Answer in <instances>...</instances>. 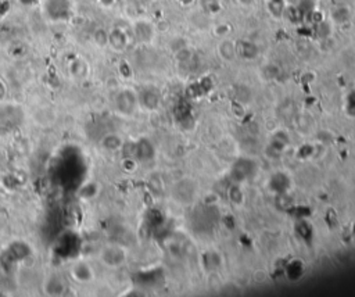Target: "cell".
Instances as JSON below:
<instances>
[{"mask_svg":"<svg viewBox=\"0 0 355 297\" xmlns=\"http://www.w3.org/2000/svg\"><path fill=\"white\" fill-rule=\"evenodd\" d=\"M60 7H69V2L68 0H47L46 2V10L53 18H60L68 14L69 10L60 9Z\"/></svg>","mask_w":355,"mask_h":297,"instance_id":"cell-1","label":"cell"},{"mask_svg":"<svg viewBox=\"0 0 355 297\" xmlns=\"http://www.w3.org/2000/svg\"><path fill=\"white\" fill-rule=\"evenodd\" d=\"M243 3H245V5H248V3H251V2H254V0H241Z\"/></svg>","mask_w":355,"mask_h":297,"instance_id":"cell-2","label":"cell"}]
</instances>
